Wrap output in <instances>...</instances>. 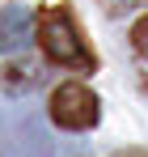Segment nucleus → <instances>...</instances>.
Wrapping results in <instances>:
<instances>
[{"mask_svg": "<svg viewBox=\"0 0 148 157\" xmlns=\"http://www.w3.org/2000/svg\"><path fill=\"white\" fill-rule=\"evenodd\" d=\"M131 4H144V0H106L110 13H123V9H131Z\"/></svg>", "mask_w": 148, "mask_h": 157, "instance_id": "obj_7", "label": "nucleus"}, {"mask_svg": "<svg viewBox=\"0 0 148 157\" xmlns=\"http://www.w3.org/2000/svg\"><path fill=\"white\" fill-rule=\"evenodd\" d=\"M4 85H9V89H13V94H17V89H30V85H38V68H34V64H25V68H9V72H4Z\"/></svg>", "mask_w": 148, "mask_h": 157, "instance_id": "obj_5", "label": "nucleus"}, {"mask_svg": "<svg viewBox=\"0 0 148 157\" xmlns=\"http://www.w3.org/2000/svg\"><path fill=\"white\" fill-rule=\"evenodd\" d=\"M98 115H102L98 94H93L89 85H80V81H64V85L51 94V119H55L59 128H68V132L93 128Z\"/></svg>", "mask_w": 148, "mask_h": 157, "instance_id": "obj_3", "label": "nucleus"}, {"mask_svg": "<svg viewBox=\"0 0 148 157\" xmlns=\"http://www.w3.org/2000/svg\"><path fill=\"white\" fill-rule=\"evenodd\" d=\"M30 43V13L21 4H9L0 13V51H21Z\"/></svg>", "mask_w": 148, "mask_h": 157, "instance_id": "obj_4", "label": "nucleus"}, {"mask_svg": "<svg viewBox=\"0 0 148 157\" xmlns=\"http://www.w3.org/2000/svg\"><path fill=\"white\" fill-rule=\"evenodd\" d=\"M38 47L47 59L64 64V68H80V72H93V51L80 43V34L72 26V13L68 9H47L38 17Z\"/></svg>", "mask_w": 148, "mask_h": 157, "instance_id": "obj_1", "label": "nucleus"}, {"mask_svg": "<svg viewBox=\"0 0 148 157\" xmlns=\"http://www.w3.org/2000/svg\"><path fill=\"white\" fill-rule=\"evenodd\" d=\"M0 157H55V144L43 119L30 110L0 115Z\"/></svg>", "mask_w": 148, "mask_h": 157, "instance_id": "obj_2", "label": "nucleus"}, {"mask_svg": "<svg viewBox=\"0 0 148 157\" xmlns=\"http://www.w3.org/2000/svg\"><path fill=\"white\" fill-rule=\"evenodd\" d=\"M131 38H135V47H140V51H148V17H140V21H135Z\"/></svg>", "mask_w": 148, "mask_h": 157, "instance_id": "obj_6", "label": "nucleus"}]
</instances>
